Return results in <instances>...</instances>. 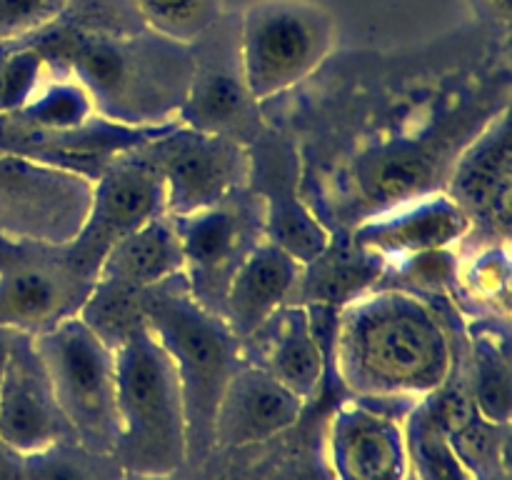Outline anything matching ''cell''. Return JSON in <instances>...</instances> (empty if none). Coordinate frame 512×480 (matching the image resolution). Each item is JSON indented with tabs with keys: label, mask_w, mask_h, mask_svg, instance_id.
Returning a JSON list of instances; mask_svg holds the SVG:
<instances>
[{
	"label": "cell",
	"mask_w": 512,
	"mask_h": 480,
	"mask_svg": "<svg viewBox=\"0 0 512 480\" xmlns=\"http://www.w3.org/2000/svg\"><path fill=\"white\" fill-rule=\"evenodd\" d=\"M255 105L258 103L250 95L243 75L225 68H203L193 73L188 95L178 110V123L198 133L248 145L258 138Z\"/></svg>",
	"instance_id": "obj_18"
},
{
	"label": "cell",
	"mask_w": 512,
	"mask_h": 480,
	"mask_svg": "<svg viewBox=\"0 0 512 480\" xmlns=\"http://www.w3.org/2000/svg\"><path fill=\"white\" fill-rule=\"evenodd\" d=\"M45 58L33 45L0 55V115L15 113L43 88Z\"/></svg>",
	"instance_id": "obj_28"
},
{
	"label": "cell",
	"mask_w": 512,
	"mask_h": 480,
	"mask_svg": "<svg viewBox=\"0 0 512 480\" xmlns=\"http://www.w3.org/2000/svg\"><path fill=\"white\" fill-rule=\"evenodd\" d=\"M178 473L170 475H140V473H123V480H175Z\"/></svg>",
	"instance_id": "obj_34"
},
{
	"label": "cell",
	"mask_w": 512,
	"mask_h": 480,
	"mask_svg": "<svg viewBox=\"0 0 512 480\" xmlns=\"http://www.w3.org/2000/svg\"><path fill=\"white\" fill-rule=\"evenodd\" d=\"M450 198L463 208L470 223L475 218L503 240L508 238L512 198L508 115H500L458 160L450 180Z\"/></svg>",
	"instance_id": "obj_15"
},
{
	"label": "cell",
	"mask_w": 512,
	"mask_h": 480,
	"mask_svg": "<svg viewBox=\"0 0 512 480\" xmlns=\"http://www.w3.org/2000/svg\"><path fill=\"white\" fill-rule=\"evenodd\" d=\"M93 113V100L75 80H55V83L43 85L28 105L10 115L30 128L73 130L90 123Z\"/></svg>",
	"instance_id": "obj_27"
},
{
	"label": "cell",
	"mask_w": 512,
	"mask_h": 480,
	"mask_svg": "<svg viewBox=\"0 0 512 480\" xmlns=\"http://www.w3.org/2000/svg\"><path fill=\"white\" fill-rule=\"evenodd\" d=\"M330 460L338 480H410L405 420L375 398L343 405L330 425Z\"/></svg>",
	"instance_id": "obj_11"
},
{
	"label": "cell",
	"mask_w": 512,
	"mask_h": 480,
	"mask_svg": "<svg viewBox=\"0 0 512 480\" xmlns=\"http://www.w3.org/2000/svg\"><path fill=\"white\" fill-rule=\"evenodd\" d=\"M303 400L260 365H240L228 380L213 420V448L265 443L298 423Z\"/></svg>",
	"instance_id": "obj_12"
},
{
	"label": "cell",
	"mask_w": 512,
	"mask_h": 480,
	"mask_svg": "<svg viewBox=\"0 0 512 480\" xmlns=\"http://www.w3.org/2000/svg\"><path fill=\"white\" fill-rule=\"evenodd\" d=\"M70 433L95 453H115V353L78 315L33 335Z\"/></svg>",
	"instance_id": "obj_6"
},
{
	"label": "cell",
	"mask_w": 512,
	"mask_h": 480,
	"mask_svg": "<svg viewBox=\"0 0 512 480\" xmlns=\"http://www.w3.org/2000/svg\"><path fill=\"white\" fill-rule=\"evenodd\" d=\"M13 333H15V330L0 325V380H3L5 360H8V350H10V340H13Z\"/></svg>",
	"instance_id": "obj_33"
},
{
	"label": "cell",
	"mask_w": 512,
	"mask_h": 480,
	"mask_svg": "<svg viewBox=\"0 0 512 480\" xmlns=\"http://www.w3.org/2000/svg\"><path fill=\"white\" fill-rule=\"evenodd\" d=\"M470 230V218L453 198L425 195L413 203L383 210L355 233L360 248L378 260H408L413 255L445 250Z\"/></svg>",
	"instance_id": "obj_14"
},
{
	"label": "cell",
	"mask_w": 512,
	"mask_h": 480,
	"mask_svg": "<svg viewBox=\"0 0 512 480\" xmlns=\"http://www.w3.org/2000/svg\"><path fill=\"white\" fill-rule=\"evenodd\" d=\"M178 278L143 290L140 313L178 375L188 423V460H200L213 450L215 410L240 368L238 338L223 318L180 288Z\"/></svg>",
	"instance_id": "obj_4"
},
{
	"label": "cell",
	"mask_w": 512,
	"mask_h": 480,
	"mask_svg": "<svg viewBox=\"0 0 512 480\" xmlns=\"http://www.w3.org/2000/svg\"><path fill=\"white\" fill-rule=\"evenodd\" d=\"M338 368L360 398L423 400L453 370L448 333L428 305L405 293L355 298L338 325Z\"/></svg>",
	"instance_id": "obj_1"
},
{
	"label": "cell",
	"mask_w": 512,
	"mask_h": 480,
	"mask_svg": "<svg viewBox=\"0 0 512 480\" xmlns=\"http://www.w3.org/2000/svg\"><path fill=\"white\" fill-rule=\"evenodd\" d=\"M0 440L30 455L60 440H75L55 403L48 370L33 335L15 330L0 380Z\"/></svg>",
	"instance_id": "obj_10"
},
{
	"label": "cell",
	"mask_w": 512,
	"mask_h": 480,
	"mask_svg": "<svg viewBox=\"0 0 512 480\" xmlns=\"http://www.w3.org/2000/svg\"><path fill=\"white\" fill-rule=\"evenodd\" d=\"M93 200L85 175L25 155H0V223L50 245L73 243Z\"/></svg>",
	"instance_id": "obj_8"
},
{
	"label": "cell",
	"mask_w": 512,
	"mask_h": 480,
	"mask_svg": "<svg viewBox=\"0 0 512 480\" xmlns=\"http://www.w3.org/2000/svg\"><path fill=\"white\" fill-rule=\"evenodd\" d=\"M405 445L415 480H475L448 435L435 423L425 398L415 400L405 415Z\"/></svg>",
	"instance_id": "obj_23"
},
{
	"label": "cell",
	"mask_w": 512,
	"mask_h": 480,
	"mask_svg": "<svg viewBox=\"0 0 512 480\" xmlns=\"http://www.w3.org/2000/svg\"><path fill=\"white\" fill-rule=\"evenodd\" d=\"M275 318L278 328L260 368L308 403L318 395L325 375V355L313 333V320L305 308H288Z\"/></svg>",
	"instance_id": "obj_21"
},
{
	"label": "cell",
	"mask_w": 512,
	"mask_h": 480,
	"mask_svg": "<svg viewBox=\"0 0 512 480\" xmlns=\"http://www.w3.org/2000/svg\"><path fill=\"white\" fill-rule=\"evenodd\" d=\"M173 223L178 230L183 260L195 278H218L238 258L243 230L238 215L225 210L223 205L173 218Z\"/></svg>",
	"instance_id": "obj_22"
},
{
	"label": "cell",
	"mask_w": 512,
	"mask_h": 480,
	"mask_svg": "<svg viewBox=\"0 0 512 480\" xmlns=\"http://www.w3.org/2000/svg\"><path fill=\"white\" fill-rule=\"evenodd\" d=\"M470 398L483 420L493 425H510L512 373L505 343L493 335H478L473 345V383Z\"/></svg>",
	"instance_id": "obj_24"
},
{
	"label": "cell",
	"mask_w": 512,
	"mask_h": 480,
	"mask_svg": "<svg viewBox=\"0 0 512 480\" xmlns=\"http://www.w3.org/2000/svg\"><path fill=\"white\" fill-rule=\"evenodd\" d=\"M38 43L45 63L60 60L90 95L105 120L120 125H160L178 113L188 95L195 63L185 45L153 38H110L48 25Z\"/></svg>",
	"instance_id": "obj_2"
},
{
	"label": "cell",
	"mask_w": 512,
	"mask_h": 480,
	"mask_svg": "<svg viewBox=\"0 0 512 480\" xmlns=\"http://www.w3.org/2000/svg\"><path fill=\"white\" fill-rule=\"evenodd\" d=\"M25 455L0 440V480H23Z\"/></svg>",
	"instance_id": "obj_31"
},
{
	"label": "cell",
	"mask_w": 512,
	"mask_h": 480,
	"mask_svg": "<svg viewBox=\"0 0 512 480\" xmlns=\"http://www.w3.org/2000/svg\"><path fill=\"white\" fill-rule=\"evenodd\" d=\"M165 213V188L158 170L135 153L113 160L93 183V200L83 230L73 240L75 268L95 278L115 240Z\"/></svg>",
	"instance_id": "obj_9"
},
{
	"label": "cell",
	"mask_w": 512,
	"mask_h": 480,
	"mask_svg": "<svg viewBox=\"0 0 512 480\" xmlns=\"http://www.w3.org/2000/svg\"><path fill=\"white\" fill-rule=\"evenodd\" d=\"M250 155L248 178L258 180L265 205V233L273 245L293 255L300 265H310L328 253L330 235L298 198L293 150L270 138L265 148Z\"/></svg>",
	"instance_id": "obj_13"
},
{
	"label": "cell",
	"mask_w": 512,
	"mask_h": 480,
	"mask_svg": "<svg viewBox=\"0 0 512 480\" xmlns=\"http://www.w3.org/2000/svg\"><path fill=\"white\" fill-rule=\"evenodd\" d=\"M183 268L185 260L173 218L158 215L115 240L100 260L95 278L143 293L153 285L178 278Z\"/></svg>",
	"instance_id": "obj_19"
},
{
	"label": "cell",
	"mask_w": 512,
	"mask_h": 480,
	"mask_svg": "<svg viewBox=\"0 0 512 480\" xmlns=\"http://www.w3.org/2000/svg\"><path fill=\"white\" fill-rule=\"evenodd\" d=\"M95 278L75 268H23L0 280V325L20 333H43L78 310L73 298L85 300L80 283Z\"/></svg>",
	"instance_id": "obj_17"
},
{
	"label": "cell",
	"mask_w": 512,
	"mask_h": 480,
	"mask_svg": "<svg viewBox=\"0 0 512 480\" xmlns=\"http://www.w3.org/2000/svg\"><path fill=\"white\" fill-rule=\"evenodd\" d=\"M70 0H0V43L33 38L58 23Z\"/></svg>",
	"instance_id": "obj_29"
},
{
	"label": "cell",
	"mask_w": 512,
	"mask_h": 480,
	"mask_svg": "<svg viewBox=\"0 0 512 480\" xmlns=\"http://www.w3.org/2000/svg\"><path fill=\"white\" fill-rule=\"evenodd\" d=\"M220 3L223 0H133L155 35L185 48L218 23Z\"/></svg>",
	"instance_id": "obj_26"
},
{
	"label": "cell",
	"mask_w": 512,
	"mask_h": 480,
	"mask_svg": "<svg viewBox=\"0 0 512 480\" xmlns=\"http://www.w3.org/2000/svg\"><path fill=\"white\" fill-rule=\"evenodd\" d=\"M508 278L510 273L505 253H488L485 258H480L473 275H470L475 288L483 295H488V298L500 300L503 308H508Z\"/></svg>",
	"instance_id": "obj_30"
},
{
	"label": "cell",
	"mask_w": 512,
	"mask_h": 480,
	"mask_svg": "<svg viewBox=\"0 0 512 480\" xmlns=\"http://www.w3.org/2000/svg\"><path fill=\"white\" fill-rule=\"evenodd\" d=\"M483 13H488V18H493L495 23H500L503 28H508L510 23V0H475Z\"/></svg>",
	"instance_id": "obj_32"
},
{
	"label": "cell",
	"mask_w": 512,
	"mask_h": 480,
	"mask_svg": "<svg viewBox=\"0 0 512 480\" xmlns=\"http://www.w3.org/2000/svg\"><path fill=\"white\" fill-rule=\"evenodd\" d=\"M355 183L368 203L378 205L380 210H393L430 195L435 183V160L418 145H383L358 160Z\"/></svg>",
	"instance_id": "obj_20"
},
{
	"label": "cell",
	"mask_w": 512,
	"mask_h": 480,
	"mask_svg": "<svg viewBox=\"0 0 512 480\" xmlns=\"http://www.w3.org/2000/svg\"><path fill=\"white\" fill-rule=\"evenodd\" d=\"M115 460L123 473L170 475L188 463V423L173 363L140 318L113 348Z\"/></svg>",
	"instance_id": "obj_3"
},
{
	"label": "cell",
	"mask_w": 512,
	"mask_h": 480,
	"mask_svg": "<svg viewBox=\"0 0 512 480\" xmlns=\"http://www.w3.org/2000/svg\"><path fill=\"white\" fill-rule=\"evenodd\" d=\"M335 48V20L315 0H258L240 23V75L255 103L295 88Z\"/></svg>",
	"instance_id": "obj_5"
},
{
	"label": "cell",
	"mask_w": 512,
	"mask_h": 480,
	"mask_svg": "<svg viewBox=\"0 0 512 480\" xmlns=\"http://www.w3.org/2000/svg\"><path fill=\"white\" fill-rule=\"evenodd\" d=\"M23 480H123L115 455L95 453L78 440H60L25 455Z\"/></svg>",
	"instance_id": "obj_25"
},
{
	"label": "cell",
	"mask_w": 512,
	"mask_h": 480,
	"mask_svg": "<svg viewBox=\"0 0 512 480\" xmlns=\"http://www.w3.org/2000/svg\"><path fill=\"white\" fill-rule=\"evenodd\" d=\"M300 270L303 265L270 240L250 248L230 275L223 295L220 318L230 333L245 340L263 330L290 298L300 280Z\"/></svg>",
	"instance_id": "obj_16"
},
{
	"label": "cell",
	"mask_w": 512,
	"mask_h": 480,
	"mask_svg": "<svg viewBox=\"0 0 512 480\" xmlns=\"http://www.w3.org/2000/svg\"><path fill=\"white\" fill-rule=\"evenodd\" d=\"M130 153L153 165L163 178L165 213L170 218L223 205L250 173L245 145L220 135L198 133L180 123Z\"/></svg>",
	"instance_id": "obj_7"
}]
</instances>
